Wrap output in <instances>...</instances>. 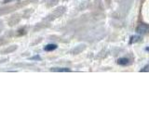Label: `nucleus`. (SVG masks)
<instances>
[{
  "mask_svg": "<svg viewBox=\"0 0 149 139\" xmlns=\"http://www.w3.org/2000/svg\"><path fill=\"white\" fill-rule=\"evenodd\" d=\"M51 72H71V70L69 68H51Z\"/></svg>",
  "mask_w": 149,
  "mask_h": 139,
  "instance_id": "20e7f679",
  "label": "nucleus"
},
{
  "mask_svg": "<svg viewBox=\"0 0 149 139\" xmlns=\"http://www.w3.org/2000/svg\"><path fill=\"white\" fill-rule=\"evenodd\" d=\"M30 59H41V58L39 57V56H36V57L30 58Z\"/></svg>",
  "mask_w": 149,
  "mask_h": 139,
  "instance_id": "0eeeda50",
  "label": "nucleus"
},
{
  "mask_svg": "<svg viewBox=\"0 0 149 139\" xmlns=\"http://www.w3.org/2000/svg\"><path fill=\"white\" fill-rule=\"evenodd\" d=\"M140 38H141V37L138 36V35H133V36H132V37H130V44H133V43H135V42H138L140 40Z\"/></svg>",
  "mask_w": 149,
  "mask_h": 139,
  "instance_id": "39448f33",
  "label": "nucleus"
},
{
  "mask_svg": "<svg viewBox=\"0 0 149 139\" xmlns=\"http://www.w3.org/2000/svg\"><path fill=\"white\" fill-rule=\"evenodd\" d=\"M141 72H149V63L147 64V65H146V66H144L141 71H140Z\"/></svg>",
  "mask_w": 149,
  "mask_h": 139,
  "instance_id": "423d86ee",
  "label": "nucleus"
},
{
  "mask_svg": "<svg viewBox=\"0 0 149 139\" xmlns=\"http://www.w3.org/2000/svg\"><path fill=\"white\" fill-rule=\"evenodd\" d=\"M136 32H137V34H141V35L146 34H147V32H149V25L148 24H144V23H142V24H140L137 27Z\"/></svg>",
  "mask_w": 149,
  "mask_h": 139,
  "instance_id": "f257e3e1",
  "label": "nucleus"
},
{
  "mask_svg": "<svg viewBox=\"0 0 149 139\" xmlns=\"http://www.w3.org/2000/svg\"><path fill=\"white\" fill-rule=\"evenodd\" d=\"M58 48V45L56 44H48L45 45L44 50L45 51H48V52H50V51H54L55 49Z\"/></svg>",
  "mask_w": 149,
  "mask_h": 139,
  "instance_id": "7ed1b4c3",
  "label": "nucleus"
},
{
  "mask_svg": "<svg viewBox=\"0 0 149 139\" xmlns=\"http://www.w3.org/2000/svg\"><path fill=\"white\" fill-rule=\"evenodd\" d=\"M118 64L121 65V66H127V65L130 64V60L127 58H120L118 59Z\"/></svg>",
  "mask_w": 149,
  "mask_h": 139,
  "instance_id": "f03ea898",
  "label": "nucleus"
},
{
  "mask_svg": "<svg viewBox=\"0 0 149 139\" xmlns=\"http://www.w3.org/2000/svg\"><path fill=\"white\" fill-rule=\"evenodd\" d=\"M146 51H148V52H149V46H148V47H146Z\"/></svg>",
  "mask_w": 149,
  "mask_h": 139,
  "instance_id": "6e6552de",
  "label": "nucleus"
}]
</instances>
